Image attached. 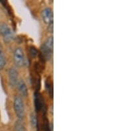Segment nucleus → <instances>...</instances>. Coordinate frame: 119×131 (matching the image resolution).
I'll return each mask as SVG.
<instances>
[{
	"label": "nucleus",
	"instance_id": "obj_1",
	"mask_svg": "<svg viewBox=\"0 0 119 131\" xmlns=\"http://www.w3.org/2000/svg\"><path fill=\"white\" fill-rule=\"evenodd\" d=\"M54 48V39L51 36L46 39L45 43H43L40 47V52L42 58L45 60H50L52 58L53 54Z\"/></svg>",
	"mask_w": 119,
	"mask_h": 131
},
{
	"label": "nucleus",
	"instance_id": "obj_2",
	"mask_svg": "<svg viewBox=\"0 0 119 131\" xmlns=\"http://www.w3.org/2000/svg\"><path fill=\"white\" fill-rule=\"evenodd\" d=\"M13 109L15 113L19 120L22 121L25 117V104L22 98L19 96H16L14 99L13 102Z\"/></svg>",
	"mask_w": 119,
	"mask_h": 131
},
{
	"label": "nucleus",
	"instance_id": "obj_3",
	"mask_svg": "<svg viewBox=\"0 0 119 131\" xmlns=\"http://www.w3.org/2000/svg\"><path fill=\"white\" fill-rule=\"evenodd\" d=\"M0 35L2 36L5 42L13 40L15 33L9 26L4 22H0Z\"/></svg>",
	"mask_w": 119,
	"mask_h": 131
},
{
	"label": "nucleus",
	"instance_id": "obj_4",
	"mask_svg": "<svg viewBox=\"0 0 119 131\" xmlns=\"http://www.w3.org/2000/svg\"><path fill=\"white\" fill-rule=\"evenodd\" d=\"M13 60L14 63L18 67H22L25 64V58L23 50L20 47L16 48L13 52Z\"/></svg>",
	"mask_w": 119,
	"mask_h": 131
},
{
	"label": "nucleus",
	"instance_id": "obj_5",
	"mask_svg": "<svg viewBox=\"0 0 119 131\" xmlns=\"http://www.w3.org/2000/svg\"><path fill=\"white\" fill-rule=\"evenodd\" d=\"M8 78L9 83L11 88H15L17 86L19 82V73L15 68H11L8 72Z\"/></svg>",
	"mask_w": 119,
	"mask_h": 131
},
{
	"label": "nucleus",
	"instance_id": "obj_6",
	"mask_svg": "<svg viewBox=\"0 0 119 131\" xmlns=\"http://www.w3.org/2000/svg\"><path fill=\"white\" fill-rule=\"evenodd\" d=\"M41 17L45 23L48 25L53 21V11L50 7H46L42 11Z\"/></svg>",
	"mask_w": 119,
	"mask_h": 131
},
{
	"label": "nucleus",
	"instance_id": "obj_7",
	"mask_svg": "<svg viewBox=\"0 0 119 131\" xmlns=\"http://www.w3.org/2000/svg\"><path fill=\"white\" fill-rule=\"evenodd\" d=\"M34 103L35 109L37 112H40L44 107V100L41 95L38 92H35L34 95Z\"/></svg>",
	"mask_w": 119,
	"mask_h": 131
},
{
	"label": "nucleus",
	"instance_id": "obj_8",
	"mask_svg": "<svg viewBox=\"0 0 119 131\" xmlns=\"http://www.w3.org/2000/svg\"><path fill=\"white\" fill-rule=\"evenodd\" d=\"M16 87L21 95L23 97H27L28 95V90H27V85L23 80H19Z\"/></svg>",
	"mask_w": 119,
	"mask_h": 131
},
{
	"label": "nucleus",
	"instance_id": "obj_9",
	"mask_svg": "<svg viewBox=\"0 0 119 131\" xmlns=\"http://www.w3.org/2000/svg\"><path fill=\"white\" fill-rule=\"evenodd\" d=\"M14 131H26L25 125L22 121L18 120L14 125Z\"/></svg>",
	"mask_w": 119,
	"mask_h": 131
},
{
	"label": "nucleus",
	"instance_id": "obj_10",
	"mask_svg": "<svg viewBox=\"0 0 119 131\" xmlns=\"http://www.w3.org/2000/svg\"><path fill=\"white\" fill-rule=\"evenodd\" d=\"M46 88L48 91V93L49 94L50 97L51 98L53 97V84L50 81L48 80L46 82Z\"/></svg>",
	"mask_w": 119,
	"mask_h": 131
},
{
	"label": "nucleus",
	"instance_id": "obj_11",
	"mask_svg": "<svg viewBox=\"0 0 119 131\" xmlns=\"http://www.w3.org/2000/svg\"><path fill=\"white\" fill-rule=\"evenodd\" d=\"M30 122L31 124V126L34 128H37V125H38V121H37V117L35 113H32L30 116Z\"/></svg>",
	"mask_w": 119,
	"mask_h": 131
},
{
	"label": "nucleus",
	"instance_id": "obj_12",
	"mask_svg": "<svg viewBox=\"0 0 119 131\" xmlns=\"http://www.w3.org/2000/svg\"><path fill=\"white\" fill-rule=\"evenodd\" d=\"M29 53H30V55L33 58H35L37 57L38 54V50L35 47H30V49H29Z\"/></svg>",
	"mask_w": 119,
	"mask_h": 131
},
{
	"label": "nucleus",
	"instance_id": "obj_13",
	"mask_svg": "<svg viewBox=\"0 0 119 131\" xmlns=\"http://www.w3.org/2000/svg\"><path fill=\"white\" fill-rule=\"evenodd\" d=\"M47 30L50 33H53L54 32V22L50 23V24L48 25Z\"/></svg>",
	"mask_w": 119,
	"mask_h": 131
},
{
	"label": "nucleus",
	"instance_id": "obj_14",
	"mask_svg": "<svg viewBox=\"0 0 119 131\" xmlns=\"http://www.w3.org/2000/svg\"><path fill=\"white\" fill-rule=\"evenodd\" d=\"M3 56H5V54H4V53H3V47H2V44L0 43V58L3 57Z\"/></svg>",
	"mask_w": 119,
	"mask_h": 131
}]
</instances>
